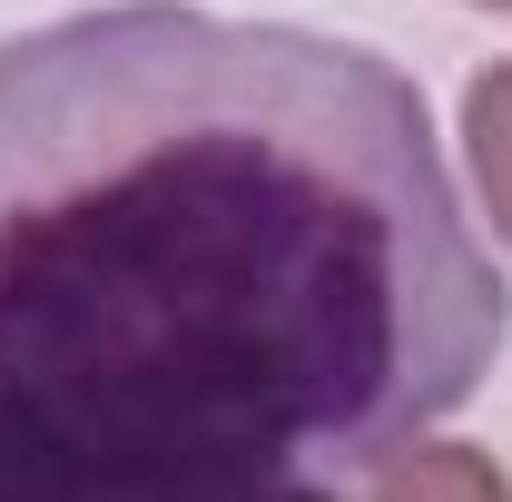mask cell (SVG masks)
I'll list each match as a JSON object with an SVG mask.
<instances>
[{
    "label": "cell",
    "mask_w": 512,
    "mask_h": 502,
    "mask_svg": "<svg viewBox=\"0 0 512 502\" xmlns=\"http://www.w3.org/2000/svg\"><path fill=\"white\" fill-rule=\"evenodd\" d=\"M463 148H473V178H483L493 227L512 237V60L463 89Z\"/></svg>",
    "instance_id": "obj_3"
},
{
    "label": "cell",
    "mask_w": 512,
    "mask_h": 502,
    "mask_svg": "<svg viewBox=\"0 0 512 502\" xmlns=\"http://www.w3.org/2000/svg\"><path fill=\"white\" fill-rule=\"evenodd\" d=\"M483 10H512V0H483Z\"/></svg>",
    "instance_id": "obj_4"
},
{
    "label": "cell",
    "mask_w": 512,
    "mask_h": 502,
    "mask_svg": "<svg viewBox=\"0 0 512 502\" xmlns=\"http://www.w3.org/2000/svg\"><path fill=\"white\" fill-rule=\"evenodd\" d=\"M503 325L394 60L178 0L0 40V502H355Z\"/></svg>",
    "instance_id": "obj_1"
},
{
    "label": "cell",
    "mask_w": 512,
    "mask_h": 502,
    "mask_svg": "<svg viewBox=\"0 0 512 502\" xmlns=\"http://www.w3.org/2000/svg\"><path fill=\"white\" fill-rule=\"evenodd\" d=\"M355 502H512L503 463L493 453H463V443H414L384 483H365Z\"/></svg>",
    "instance_id": "obj_2"
}]
</instances>
